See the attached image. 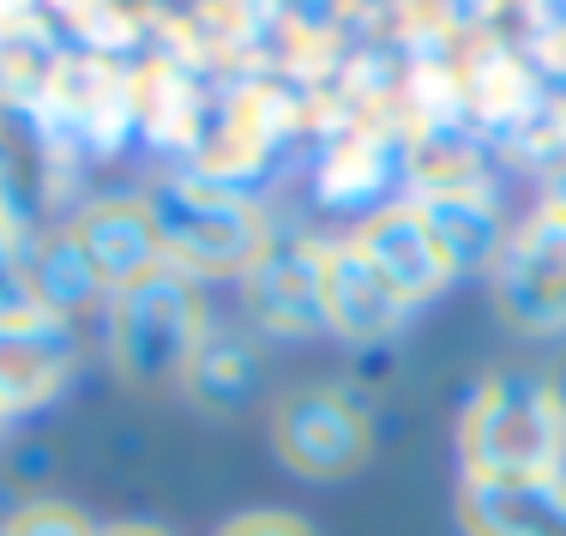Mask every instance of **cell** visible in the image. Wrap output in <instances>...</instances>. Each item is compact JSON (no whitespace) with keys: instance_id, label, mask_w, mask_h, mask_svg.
Segmentation results:
<instances>
[{"instance_id":"1","label":"cell","mask_w":566,"mask_h":536,"mask_svg":"<svg viewBox=\"0 0 566 536\" xmlns=\"http://www.w3.org/2000/svg\"><path fill=\"white\" fill-rule=\"evenodd\" d=\"M464 476H560L566 404L548 374L501 368L476 386L458 422Z\"/></svg>"},{"instance_id":"2","label":"cell","mask_w":566,"mask_h":536,"mask_svg":"<svg viewBox=\"0 0 566 536\" xmlns=\"http://www.w3.org/2000/svg\"><path fill=\"white\" fill-rule=\"evenodd\" d=\"M145 211H151L164 265L187 277H211V272L241 277L277 241L253 199L229 193L223 181H206V176H164L145 193Z\"/></svg>"},{"instance_id":"3","label":"cell","mask_w":566,"mask_h":536,"mask_svg":"<svg viewBox=\"0 0 566 536\" xmlns=\"http://www.w3.org/2000/svg\"><path fill=\"white\" fill-rule=\"evenodd\" d=\"M206 338H211V326H206L199 277L175 272V265H157L151 277L109 296V356L145 392L181 386L193 356L206 350Z\"/></svg>"},{"instance_id":"4","label":"cell","mask_w":566,"mask_h":536,"mask_svg":"<svg viewBox=\"0 0 566 536\" xmlns=\"http://www.w3.org/2000/svg\"><path fill=\"white\" fill-rule=\"evenodd\" d=\"M494 307L524 338H555L566 332V218L560 211H531L506 235L494 260Z\"/></svg>"},{"instance_id":"5","label":"cell","mask_w":566,"mask_h":536,"mask_svg":"<svg viewBox=\"0 0 566 536\" xmlns=\"http://www.w3.org/2000/svg\"><path fill=\"white\" fill-rule=\"evenodd\" d=\"M272 446L295 476L307 482H338L361 471L374 452V428L361 417V404L332 386H302V392L277 398L272 410Z\"/></svg>"},{"instance_id":"6","label":"cell","mask_w":566,"mask_h":536,"mask_svg":"<svg viewBox=\"0 0 566 536\" xmlns=\"http://www.w3.org/2000/svg\"><path fill=\"white\" fill-rule=\"evenodd\" d=\"M349 248L361 253V260L374 265V272L392 284V296L403 307L440 296V290L452 284V260L447 248L434 241V230L422 223V211L416 206H392V211H374L368 223H361L356 235H349Z\"/></svg>"},{"instance_id":"7","label":"cell","mask_w":566,"mask_h":536,"mask_svg":"<svg viewBox=\"0 0 566 536\" xmlns=\"http://www.w3.org/2000/svg\"><path fill=\"white\" fill-rule=\"evenodd\" d=\"M464 536H566L560 476H464L458 482Z\"/></svg>"},{"instance_id":"8","label":"cell","mask_w":566,"mask_h":536,"mask_svg":"<svg viewBox=\"0 0 566 536\" xmlns=\"http://www.w3.org/2000/svg\"><path fill=\"white\" fill-rule=\"evenodd\" d=\"M73 374V326L61 314L0 319V417L43 410Z\"/></svg>"},{"instance_id":"9","label":"cell","mask_w":566,"mask_h":536,"mask_svg":"<svg viewBox=\"0 0 566 536\" xmlns=\"http://www.w3.org/2000/svg\"><path fill=\"white\" fill-rule=\"evenodd\" d=\"M66 235L85 253V265H91L103 296H120L127 284H139V277H151L157 265H164V248H157L145 199H103V206L78 211V223Z\"/></svg>"},{"instance_id":"10","label":"cell","mask_w":566,"mask_h":536,"mask_svg":"<svg viewBox=\"0 0 566 536\" xmlns=\"http://www.w3.org/2000/svg\"><path fill=\"white\" fill-rule=\"evenodd\" d=\"M241 284H248V307L265 332H277V338L326 332V314H319V248L314 241H272V248L241 272Z\"/></svg>"},{"instance_id":"11","label":"cell","mask_w":566,"mask_h":536,"mask_svg":"<svg viewBox=\"0 0 566 536\" xmlns=\"http://www.w3.org/2000/svg\"><path fill=\"white\" fill-rule=\"evenodd\" d=\"M319 314H326V332L349 344H380L403 326L410 307L349 241H338V248H319Z\"/></svg>"},{"instance_id":"12","label":"cell","mask_w":566,"mask_h":536,"mask_svg":"<svg viewBox=\"0 0 566 536\" xmlns=\"http://www.w3.org/2000/svg\"><path fill=\"white\" fill-rule=\"evenodd\" d=\"M416 211H422V223L434 230L440 248H447L452 272H464V265H494L506 248V235H512L501 223V211H494L476 187H434Z\"/></svg>"},{"instance_id":"13","label":"cell","mask_w":566,"mask_h":536,"mask_svg":"<svg viewBox=\"0 0 566 536\" xmlns=\"http://www.w3.org/2000/svg\"><path fill=\"white\" fill-rule=\"evenodd\" d=\"M253 386H260V361H253L248 344H235V338H206V350L193 356L181 392H193L206 410H241V404L253 398Z\"/></svg>"},{"instance_id":"14","label":"cell","mask_w":566,"mask_h":536,"mask_svg":"<svg viewBox=\"0 0 566 536\" xmlns=\"http://www.w3.org/2000/svg\"><path fill=\"white\" fill-rule=\"evenodd\" d=\"M31 284H36V302H43V314H78L91 296H103L97 277H91L85 253L73 248V235H49L43 248L31 253Z\"/></svg>"},{"instance_id":"15","label":"cell","mask_w":566,"mask_h":536,"mask_svg":"<svg viewBox=\"0 0 566 536\" xmlns=\"http://www.w3.org/2000/svg\"><path fill=\"white\" fill-rule=\"evenodd\" d=\"M31 314H43L36 284H31V253L0 223V319H31Z\"/></svg>"},{"instance_id":"16","label":"cell","mask_w":566,"mask_h":536,"mask_svg":"<svg viewBox=\"0 0 566 536\" xmlns=\"http://www.w3.org/2000/svg\"><path fill=\"white\" fill-rule=\"evenodd\" d=\"M0 536H97V530L61 501H31V506H19V513L0 525Z\"/></svg>"},{"instance_id":"17","label":"cell","mask_w":566,"mask_h":536,"mask_svg":"<svg viewBox=\"0 0 566 536\" xmlns=\"http://www.w3.org/2000/svg\"><path fill=\"white\" fill-rule=\"evenodd\" d=\"M218 536H314V525L295 518V513H241V518H229Z\"/></svg>"},{"instance_id":"18","label":"cell","mask_w":566,"mask_h":536,"mask_svg":"<svg viewBox=\"0 0 566 536\" xmlns=\"http://www.w3.org/2000/svg\"><path fill=\"white\" fill-rule=\"evenodd\" d=\"M548 211H560V218H566V164L555 169V181H548Z\"/></svg>"},{"instance_id":"19","label":"cell","mask_w":566,"mask_h":536,"mask_svg":"<svg viewBox=\"0 0 566 536\" xmlns=\"http://www.w3.org/2000/svg\"><path fill=\"white\" fill-rule=\"evenodd\" d=\"M97 536H169V530H157V525H109V530H97Z\"/></svg>"},{"instance_id":"20","label":"cell","mask_w":566,"mask_h":536,"mask_svg":"<svg viewBox=\"0 0 566 536\" xmlns=\"http://www.w3.org/2000/svg\"><path fill=\"white\" fill-rule=\"evenodd\" d=\"M0 422H7V417H0Z\"/></svg>"}]
</instances>
